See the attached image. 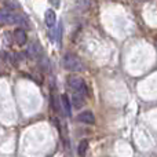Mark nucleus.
<instances>
[{
    "label": "nucleus",
    "instance_id": "2",
    "mask_svg": "<svg viewBox=\"0 0 157 157\" xmlns=\"http://www.w3.org/2000/svg\"><path fill=\"white\" fill-rule=\"evenodd\" d=\"M68 86H69V88H71L73 92H76V94H80V95H83V97H88L87 84L81 77L69 76L68 77Z\"/></svg>",
    "mask_w": 157,
    "mask_h": 157
},
{
    "label": "nucleus",
    "instance_id": "6",
    "mask_svg": "<svg viewBox=\"0 0 157 157\" xmlns=\"http://www.w3.org/2000/svg\"><path fill=\"white\" fill-rule=\"evenodd\" d=\"M61 105H62V109L65 110L66 116L72 117V102H71V98H69V95H66V94L61 95Z\"/></svg>",
    "mask_w": 157,
    "mask_h": 157
},
{
    "label": "nucleus",
    "instance_id": "3",
    "mask_svg": "<svg viewBox=\"0 0 157 157\" xmlns=\"http://www.w3.org/2000/svg\"><path fill=\"white\" fill-rule=\"evenodd\" d=\"M19 22H22L19 15H17V14L11 13L8 10H0V26L14 25V24H19Z\"/></svg>",
    "mask_w": 157,
    "mask_h": 157
},
{
    "label": "nucleus",
    "instance_id": "1",
    "mask_svg": "<svg viewBox=\"0 0 157 157\" xmlns=\"http://www.w3.org/2000/svg\"><path fill=\"white\" fill-rule=\"evenodd\" d=\"M62 65L66 71L73 72V73L84 71V66H83L81 59L77 57L76 54H73V52H66V54L63 55L62 57Z\"/></svg>",
    "mask_w": 157,
    "mask_h": 157
},
{
    "label": "nucleus",
    "instance_id": "8",
    "mask_svg": "<svg viewBox=\"0 0 157 157\" xmlns=\"http://www.w3.org/2000/svg\"><path fill=\"white\" fill-rule=\"evenodd\" d=\"M41 52V46L37 43V41H33V43H30L29 48H28V54L30 55L32 58H37L39 55H40Z\"/></svg>",
    "mask_w": 157,
    "mask_h": 157
},
{
    "label": "nucleus",
    "instance_id": "7",
    "mask_svg": "<svg viewBox=\"0 0 157 157\" xmlns=\"http://www.w3.org/2000/svg\"><path fill=\"white\" fill-rule=\"evenodd\" d=\"M71 102H72V108L81 109L84 106V102H86V97H83V95H80V94H76V92H73Z\"/></svg>",
    "mask_w": 157,
    "mask_h": 157
},
{
    "label": "nucleus",
    "instance_id": "9",
    "mask_svg": "<svg viewBox=\"0 0 157 157\" xmlns=\"http://www.w3.org/2000/svg\"><path fill=\"white\" fill-rule=\"evenodd\" d=\"M44 19H46V25L48 28H54L55 22H57V17H55V13L52 10H47L46 15H44Z\"/></svg>",
    "mask_w": 157,
    "mask_h": 157
},
{
    "label": "nucleus",
    "instance_id": "5",
    "mask_svg": "<svg viewBox=\"0 0 157 157\" xmlns=\"http://www.w3.org/2000/svg\"><path fill=\"white\" fill-rule=\"evenodd\" d=\"M77 120L81 123H84V124H95V116H94V113L90 110L81 112V113L78 114Z\"/></svg>",
    "mask_w": 157,
    "mask_h": 157
},
{
    "label": "nucleus",
    "instance_id": "11",
    "mask_svg": "<svg viewBox=\"0 0 157 157\" xmlns=\"http://www.w3.org/2000/svg\"><path fill=\"white\" fill-rule=\"evenodd\" d=\"M50 3H51L54 7H59V0H50Z\"/></svg>",
    "mask_w": 157,
    "mask_h": 157
},
{
    "label": "nucleus",
    "instance_id": "4",
    "mask_svg": "<svg viewBox=\"0 0 157 157\" xmlns=\"http://www.w3.org/2000/svg\"><path fill=\"white\" fill-rule=\"evenodd\" d=\"M14 40L18 46H25L28 41V35L22 28H18V29L14 30Z\"/></svg>",
    "mask_w": 157,
    "mask_h": 157
},
{
    "label": "nucleus",
    "instance_id": "10",
    "mask_svg": "<svg viewBox=\"0 0 157 157\" xmlns=\"http://www.w3.org/2000/svg\"><path fill=\"white\" fill-rule=\"evenodd\" d=\"M87 150H88V141L87 139H83V141L78 144V147H77V155L80 157H84L87 155Z\"/></svg>",
    "mask_w": 157,
    "mask_h": 157
}]
</instances>
